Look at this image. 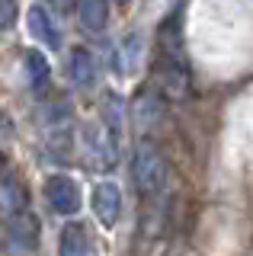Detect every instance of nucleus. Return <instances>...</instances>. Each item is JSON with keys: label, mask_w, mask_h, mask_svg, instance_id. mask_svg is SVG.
<instances>
[{"label": "nucleus", "mask_w": 253, "mask_h": 256, "mask_svg": "<svg viewBox=\"0 0 253 256\" xmlns=\"http://www.w3.org/2000/svg\"><path fill=\"white\" fill-rule=\"evenodd\" d=\"M132 180H135V189L141 196H160L164 182H167V160H164V150L151 141H141L135 148V157H132Z\"/></svg>", "instance_id": "f257e3e1"}, {"label": "nucleus", "mask_w": 253, "mask_h": 256, "mask_svg": "<svg viewBox=\"0 0 253 256\" xmlns=\"http://www.w3.org/2000/svg\"><path fill=\"white\" fill-rule=\"evenodd\" d=\"M84 154L90 157L93 166H100V170H112V166L118 164L116 128H109V125H102V122L84 125Z\"/></svg>", "instance_id": "f03ea898"}, {"label": "nucleus", "mask_w": 253, "mask_h": 256, "mask_svg": "<svg viewBox=\"0 0 253 256\" xmlns=\"http://www.w3.org/2000/svg\"><path fill=\"white\" fill-rule=\"evenodd\" d=\"M93 214L102 228H116L118 214H122V189L116 182H96L93 189Z\"/></svg>", "instance_id": "7ed1b4c3"}, {"label": "nucleus", "mask_w": 253, "mask_h": 256, "mask_svg": "<svg viewBox=\"0 0 253 256\" xmlns=\"http://www.w3.org/2000/svg\"><path fill=\"white\" fill-rule=\"evenodd\" d=\"M6 240H10V246L20 250V253H32L38 246V218L29 208L6 221Z\"/></svg>", "instance_id": "20e7f679"}, {"label": "nucleus", "mask_w": 253, "mask_h": 256, "mask_svg": "<svg viewBox=\"0 0 253 256\" xmlns=\"http://www.w3.org/2000/svg\"><path fill=\"white\" fill-rule=\"evenodd\" d=\"M45 198L58 214H74L80 208V192L70 176H48L45 182Z\"/></svg>", "instance_id": "39448f33"}, {"label": "nucleus", "mask_w": 253, "mask_h": 256, "mask_svg": "<svg viewBox=\"0 0 253 256\" xmlns=\"http://www.w3.org/2000/svg\"><path fill=\"white\" fill-rule=\"evenodd\" d=\"M29 208V196L26 189H22V182L16 176H0V218H16L20 212H26Z\"/></svg>", "instance_id": "423d86ee"}, {"label": "nucleus", "mask_w": 253, "mask_h": 256, "mask_svg": "<svg viewBox=\"0 0 253 256\" xmlns=\"http://www.w3.org/2000/svg\"><path fill=\"white\" fill-rule=\"evenodd\" d=\"M26 26H29V36H32L36 42H42L45 48H58V45H61L58 29H54L52 16L45 13L42 6H32V10L26 13Z\"/></svg>", "instance_id": "0eeeda50"}, {"label": "nucleus", "mask_w": 253, "mask_h": 256, "mask_svg": "<svg viewBox=\"0 0 253 256\" xmlns=\"http://www.w3.org/2000/svg\"><path fill=\"white\" fill-rule=\"evenodd\" d=\"M68 70H70V80H74L80 90H90L93 80H96V61H93V54L86 52V48H74V52H70Z\"/></svg>", "instance_id": "6e6552de"}, {"label": "nucleus", "mask_w": 253, "mask_h": 256, "mask_svg": "<svg viewBox=\"0 0 253 256\" xmlns=\"http://www.w3.org/2000/svg\"><path fill=\"white\" fill-rule=\"evenodd\" d=\"M77 13H80V26L93 36H100L109 22V4L106 0H77Z\"/></svg>", "instance_id": "1a4fd4ad"}, {"label": "nucleus", "mask_w": 253, "mask_h": 256, "mask_svg": "<svg viewBox=\"0 0 253 256\" xmlns=\"http://www.w3.org/2000/svg\"><path fill=\"white\" fill-rule=\"evenodd\" d=\"M61 256H90V234L80 221H70L61 230Z\"/></svg>", "instance_id": "9d476101"}, {"label": "nucleus", "mask_w": 253, "mask_h": 256, "mask_svg": "<svg viewBox=\"0 0 253 256\" xmlns=\"http://www.w3.org/2000/svg\"><path fill=\"white\" fill-rule=\"evenodd\" d=\"M26 74H29L32 93H45L52 86V68H48V61H45V54L36 52V48L26 52Z\"/></svg>", "instance_id": "9b49d317"}, {"label": "nucleus", "mask_w": 253, "mask_h": 256, "mask_svg": "<svg viewBox=\"0 0 253 256\" xmlns=\"http://www.w3.org/2000/svg\"><path fill=\"white\" fill-rule=\"evenodd\" d=\"M16 22V0H0V32H10Z\"/></svg>", "instance_id": "f8f14e48"}, {"label": "nucleus", "mask_w": 253, "mask_h": 256, "mask_svg": "<svg viewBox=\"0 0 253 256\" xmlns=\"http://www.w3.org/2000/svg\"><path fill=\"white\" fill-rule=\"evenodd\" d=\"M45 4H52V6H54V10H58V13H68L70 6L77 4V0H45Z\"/></svg>", "instance_id": "ddd939ff"}]
</instances>
